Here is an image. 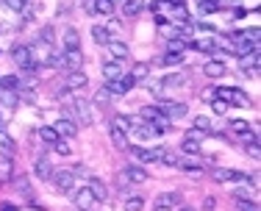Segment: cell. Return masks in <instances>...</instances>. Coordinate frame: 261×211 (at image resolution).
<instances>
[{
    "mask_svg": "<svg viewBox=\"0 0 261 211\" xmlns=\"http://www.w3.org/2000/svg\"><path fill=\"white\" fill-rule=\"evenodd\" d=\"M50 147H53L56 153H59V156H70V153H72V147L67 145L64 139H59V142H56V145H50Z\"/></svg>",
    "mask_w": 261,
    "mask_h": 211,
    "instance_id": "obj_41",
    "label": "cell"
},
{
    "mask_svg": "<svg viewBox=\"0 0 261 211\" xmlns=\"http://www.w3.org/2000/svg\"><path fill=\"white\" fill-rule=\"evenodd\" d=\"M39 139H42V142H47V145H56V142H59L61 136H59V131H56L53 125H42V128H39Z\"/></svg>",
    "mask_w": 261,
    "mask_h": 211,
    "instance_id": "obj_30",
    "label": "cell"
},
{
    "mask_svg": "<svg viewBox=\"0 0 261 211\" xmlns=\"http://www.w3.org/2000/svg\"><path fill=\"white\" fill-rule=\"evenodd\" d=\"M228 106H253V103H250V97H247L242 89H233L231 86V89H228Z\"/></svg>",
    "mask_w": 261,
    "mask_h": 211,
    "instance_id": "obj_27",
    "label": "cell"
},
{
    "mask_svg": "<svg viewBox=\"0 0 261 211\" xmlns=\"http://www.w3.org/2000/svg\"><path fill=\"white\" fill-rule=\"evenodd\" d=\"M50 181H53L59 195H70V192L75 189V172L72 170H53Z\"/></svg>",
    "mask_w": 261,
    "mask_h": 211,
    "instance_id": "obj_2",
    "label": "cell"
},
{
    "mask_svg": "<svg viewBox=\"0 0 261 211\" xmlns=\"http://www.w3.org/2000/svg\"><path fill=\"white\" fill-rule=\"evenodd\" d=\"M122 3H125V0H111V6H114V9H117V6H122Z\"/></svg>",
    "mask_w": 261,
    "mask_h": 211,
    "instance_id": "obj_52",
    "label": "cell"
},
{
    "mask_svg": "<svg viewBox=\"0 0 261 211\" xmlns=\"http://www.w3.org/2000/svg\"><path fill=\"white\" fill-rule=\"evenodd\" d=\"M178 170H184V172H195V175H200V172H203V167L197 164V161H189V159H178Z\"/></svg>",
    "mask_w": 261,
    "mask_h": 211,
    "instance_id": "obj_32",
    "label": "cell"
},
{
    "mask_svg": "<svg viewBox=\"0 0 261 211\" xmlns=\"http://www.w3.org/2000/svg\"><path fill=\"white\" fill-rule=\"evenodd\" d=\"M197 134L195 128L192 131H186V136H184V145H181V150L184 153H192V156H200V142H197Z\"/></svg>",
    "mask_w": 261,
    "mask_h": 211,
    "instance_id": "obj_18",
    "label": "cell"
},
{
    "mask_svg": "<svg viewBox=\"0 0 261 211\" xmlns=\"http://www.w3.org/2000/svg\"><path fill=\"white\" fill-rule=\"evenodd\" d=\"M86 189L92 192V197H95V203H103L109 200V186H106L100 178H89V183H86Z\"/></svg>",
    "mask_w": 261,
    "mask_h": 211,
    "instance_id": "obj_15",
    "label": "cell"
},
{
    "mask_svg": "<svg viewBox=\"0 0 261 211\" xmlns=\"http://www.w3.org/2000/svg\"><path fill=\"white\" fill-rule=\"evenodd\" d=\"M189 47H192V50H200V53H208V56L220 53V45H217L214 39H192Z\"/></svg>",
    "mask_w": 261,
    "mask_h": 211,
    "instance_id": "obj_19",
    "label": "cell"
},
{
    "mask_svg": "<svg viewBox=\"0 0 261 211\" xmlns=\"http://www.w3.org/2000/svg\"><path fill=\"white\" fill-rule=\"evenodd\" d=\"M214 206H217V200H214V197H206V200H203V208H206V211H211Z\"/></svg>",
    "mask_w": 261,
    "mask_h": 211,
    "instance_id": "obj_49",
    "label": "cell"
},
{
    "mask_svg": "<svg viewBox=\"0 0 261 211\" xmlns=\"http://www.w3.org/2000/svg\"><path fill=\"white\" fill-rule=\"evenodd\" d=\"M203 72H206L208 78H222V75H225V64H222L220 59H211V61L203 64Z\"/></svg>",
    "mask_w": 261,
    "mask_h": 211,
    "instance_id": "obj_23",
    "label": "cell"
},
{
    "mask_svg": "<svg viewBox=\"0 0 261 211\" xmlns=\"http://www.w3.org/2000/svg\"><path fill=\"white\" fill-rule=\"evenodd\" d=\"M114 6H111V0H92V14H103V17H111L114 14Z\"/></svg>",
    "mask_w": 261,
    "mask_h": 211,
    "instance_id": "obj_28",
    "label": "cell"
},
{
    "mask_svg": "<svg viewBox=\"0 0 261 211\" xmlns=\"http://www.w3.org/2000/svg\"><path fill=\"white\" fill-rule=\"evenodd\" d=\"M184 50H189V42H184V39H167V53L184 56Z\"/></svg>",
    "mask_w": 261,
    "mask_h": 211,
    "instance_id": "obj_31",
    "label": "cell"
},
{
    "mask_svg": "<svg viewBox=\"0 0 261 211\" xmlns=\"http://www.w3.org/2000/svg\"><path fill=\"white\" fill-rule=\"evenodd\" d=\"M70 195H72V206L81 211H92V206H95V197H92V192L86 186H81L78 192H70Z\"/></svg>",
    "mask_w": 261,
    "mask_h": 211,
    "instance_id": "obj_9",
    "label": "cell"
},
{
    "mask_svg": "<svg viewBox=\"0 0 261 211\" xmlns=\"http://www.w3.org/2000/svg\"><path fill=\"white\" fill-rule=\"evenodd\" d=\"M178 206H184L181 192H161V195H156V200H153V211H172Z\"/></svg>",
    "mask_w": 261,
    "mask_h": 211,
    "instance_id": "obj_4",
    "label": "cell"
},
{
    "mask_svg": "<svg viewBox=\"0 0 261 211\" xmlns=\"http://www.w3.org/2000/svg\"><path fill=\"white\" fill-rule=\"evenodd\" d=\"M95 103L100 106V109H106V106L111 103V95H109V92H106V89H100V92H97V95H95Z\"/></svg>",
    "mask_w": 261,
    "mask_h": 211,
    "instance_id": "obj_42",
    "label": "cell"
},
{
    "mask_svg": "<svg viewBox=\"0 0 261 211\" xmlns=\"http://www.w3.org/2000/svg\"><path fill=\"white\" fill-rule=\"evenodd\" d=\"M211 103V109H214V114H225L228 111V103H222V100H208Z\"/></svg>",
    "mask_w": 261,
    "mask_h": 211,
    "instance_id": "obj_45",
    "label": "cell"
},
{
    "mask_svg": "<svg viewBox=\"0 0 261 211\" xmlns=\"http://www.w3.org/2000/svg\"><path fill=\"white\" fill-rule=\"evenodd\" d=\"M239 136V142H245V145H258V134L256 131H245V134H236Z\"/></svg>",
    "mask_w": 261,
    "mask_h": 211,
    "instance_id": "obj_40",
    "label": "cell"
},
{
    "mask_svg": "<svg viewBox=\"0 0 261 211\" xmlns=\"http://www.w3.org/2000/svg\"><path fill=\"white\" fill-rule=\"evenodd\" d=\"M161 161H164L167 167H178V156H175V153H170V150H167L164 156H161Z\"/></svg>",
    "mask_w": 261,
    "mask_h": 211,
    "instance_id": "obj_46",
    "label": "cell"
},
{
    "mask_svg": "<svg viewBox=\"0 0 261 211\" xmlns=\"http://www.w3.org/2000/svg\"><path fill=\"white\" fill-rule=\"evenodd\" d=\"M184 61V56H178V53H164L161 56V64L164 67H175V64H181Z\"/></svg>",
    "mask_w": 261,
    "mask_h": 211,
    "instance_id": "obj_37",
    "label": "cell"
},
{
    "mask_svg": "<svg viewBox=\"0 0 261 211\" xmlns=\"http://www.w3.org/2000/svg\"><path fill=\"white\" fill-rule=\"evenodd\" d=\"M134 86L136 84H134V78H130V75H120V78H114V81H106L103 89L109 92V95H128Z\"/></svg>",
    "mask_w": 261,
    "mask_h": 211,
    "instance_id": "obj_5",
    "label": "cell"
},
{
    "mask_svg": "<svg viewBox=\"0 0 261 211\" xmlns=\"http://www.w3.org/2000/svg\"><path fill=\"white\" fill-rule=\"evenodd\" d=\"M172 211H192V206H178V208H172Z\"/></svg>",
    "mask_w": 261,
    "mask_h": 211,
    "instance_id": "obj_51",
    "label": "cell"
},
{
    "mask_svg": "<svg viewBox=\"0 0 261 211\" xmlns=\"http://www.w3.org/2000/svg\"><path fill=\"white\" fill-rule=\"evenodd\" d=\"M106 50H109V56H111L114 61H125L128 56H130L128 45H125V42H120V39H109V45H106Z\"/></svg>",
    "mask_w": 261,
    "mask_h": 211,
    "instance_id": "obj_13",
    "label": "cell"
},
{
    "mask_svg": "<svg viewBox=\"0 0 261 211\" xmlns=\"http://www.w3.org/2000/svg\"><path fill=\"white\" fill-rule=\"evenodd\" d=\"M34 175L39 178V181H50V175H53V164H50V159H47V156L34 159Z\"/></svg>",
    "mask_w": 261,
    "mask_h": 211,
    "instance_id": "obj_12",
    "label": "cell"
},
{
    "mask_svg": "<svg viewBox=\"0 0 261 211\" xmlns=\"http://www.w3.org/2000/svg\"><path fill=\"white\" fill-rule=\"evenodd\" d=\"M159 109H161V114H164L167 120H181V117H186L189 106L178 103V100H159Z\"/></svg>",
    "mask_w": 261,
    "mask_h": 211,
    "instance_id": "obj_6",
    "label": "cell"
},
{
    "mask_svg": "<svg viewBox=\"0 0 261 211\" xmlns=\"http://www.w3.org/2000/svg\"><path fill=\"white\" fill-rule=\"evenodd\" d=\"M136 117H139L142 122H153V125H159L161 120H167V117L161 114V109H159V106H142V109H139V114H136Z\"/></svg>",
    "mask_w": 261,
    "mask_h": 211,
    "instance_id": "obj_14",
    "label": "cell"
},
{
    "mask_svg": "<svg viewBox=\"0 0 261 211\" xmlns=\"http://www.w3.org/2000/svg\"><path fill=\"white\" fill-rule=\"evenodd\" d=\"M0 211H20V208L11 206V203H3V206H0Z\"/></svg>",
    "mask_w": 261,
    "mask_h": 211,
    "instance_id": "obj_50",
    "label": "cell"
},
{
    "mask_svg": "<svg viewBox=\"0 0 261 211\" xmlns=\"http://www.w3.org/2000/svg\"><path fill=\"white\" fill-rule=\"evenodd\" d=\"M245 150H247V156H250V159H261V147L258 145H245Z\"/></svg>",
    "mask_w": 261,
    "mask_h": 211,
    "instance_id": "obj_47",
    "label": "cell"
},
{
    "mask_svg": "<svg viewBox=\"0 0 261 211\" xmlns=\"http://www.w3.org/2000/svg\"><path fill=\"white\" fill-rule=\"evenodd\" d=\"M128 75L134 78V84H139V81H147V78H150V64H147V61H136V64L130 67Z\"/></svg>",
    "mask_w": 261,
    "mask_h": 211,
    "instance_id": "obj_20",
    "label": "cell"
},
{
    "mask_svg": "<svg viewBox=\"0 0 261 211\" xmlns=\"http://www.w3.org/2000/svg\"><path fill=\"white\" fill-rule=\"evenodd\" d=\"M53 128L59 131V136H61V139H72V136L78 134V125H75L72 120H67V117H59Z\"/></svg>",
    "mask_w": 261,
    "mask_h": 211,
    "instance_id": "obj_17",
    "label": "cell"
},
{
    "mask_svg": "<svg viewBox=\"0 0 261 211\" xmlns=\"http://www.w3.org/2000/svg\"><path fill=\"white\" fill-rule=\"evenodd\" d=\"M109 136H111V142H114V147H120V150H128V134L120 131L114 122L109 125Z\"/></svg>",
    "mask_w": 261,
    "mask_h": 211,
    "instance_id": "obj_22",
    "label": "cell"
},
{
    "mask_svg": "<svg viewBox=\"0 0 261 211\" xmlns=\"http://www.w3.org/2000/svg\"><path fill=\"white\" fill-rule=\"evenodd\" d=\"M245 14H250V11H247V9H242V6H236V9H233V17H236V20H242Z\"/></svg>",
    "mask_w": 261,
    "mask_h": 211,
    "instance_id": "obj_48",
    "label": "cell"
},
{
    "mask_svg": "<svg viewBox=\"0 0 261 211\" xmlns=\"http://www.w3.org/2000/svg\"><path fill=\"white\" fill-rule=\"evenodd\" d=\"M100 72H103L106 81H114V78L125 75V64H122V61L109 59V61H103V64H100Z\"/></svg>",
    "mask_w": 261,
    "mask_h": 211,
    "instance_id": "obj_11",
    "label": "cell"
},
{
    "mask_svg": "<svg viewBox=\"0 0 261 211\" xmlns=\"http://www.w3.org/2000/svg\"><path fill=\"white\" fill-rule=\"evenodd\" d=\"M192 128H195V131L200 134V136H211V134H214V122H211L208 117H195Z\"/></svg>",
    "mask_w": 261,
    "mask_h": 211,
    "instance_id": "obj_24",
    "label": "cell"
},
{
    "mask_svg": "<svg viewBox=\"0 0 261 211\" xmlns=\"http://www.w3.org/2000/svg\"><path fill=\"white\" fill-rule=\"evenodd\" d=\"M3 6H6L9 11H14V14H17V11H22V9L28 6V0H3Z\"/></svg>",
    "mask_w": 261,
    "mask_h": 211,
    "instance_id": "obj_38",
    "label": "cell"
},
{
    "mask_svg": "<svg viewBox=\"0 0 261 211\" xmlns=\"http://www.w3.org/2000/svg\"><path fill=\"white\" fill-rule=\"evenodd\" d=\"M161 84H164V89H181V86H186V75H181V72H170V75L161 78Z\"/></svg>",
    "mask_w": 261,
    "mask_h": 211,
    "instance_id": "obj_25",
    "label": "cell"
},
{
    "mask_svg": "<svg viewBox=\"0 0 261 211\" xmlns=\"http://www.w3.org/2000/svg\"><path fill=\"white\" fill-rule=\"evenodd\" d=\"M0 125H3V122H0Z\"/></svg>",
    "mask_w": 261,
    "mask_h": 211,
    "instance_id": "obj_53",
    "label": "cell"
},
{
    "mask_svg": "<svg viewBox=\"0 0 261 211\" xmlns=\"http://www.w3.org/2000/svg\"><path fill=\"white\" fill-rule=\"evenodd\" d=\"M142 9H145V0H125V3H122V9H120V14L122 17H136Z\"/></svg>",
    "mask_w": 261,
    "mask_h": 211,
    "instance_id": "obj_26",
    "label": "cell"
},
{
    "mask_svg": "<svg viewBox=\"0 0 261 211\" xmlns=\"http://www.w3.org/2000/svg\"><path fill=\"white\" fill-rule=\"evenodd\" d=\"M17 86H20V81L14 75H3L0 78V89H9V92H17Z\"/></svg>",
    "mask_w": 261,
    "mask_h": 211,
    "instance_id": "obj_36",
    "label": "cell"
},
{
    "mask_svg": "<svg viewBox=\"0 0 261 211\" xmlns=\"http://www.w3.org/2000/svg\"><path fill=\"white\" fill-rule=\"evenodd\" d=\"M122 208H125V211H142V208H145V200H142L139 195H134V197H125V203H122Z\"/></svg>",
    "mask_w": 261,
    "mask_h": 211,
    "instance_id": "obj_34",
    "label": "cell"
},
{
    "mask_svg": "<svg viewBox=\"0 0 261 211\" xmlns=\"http://www.w3.org/2000/svg\"><path fill=\"white\" fill-rule=\"evenodd\" d=\"M111 31L109 28H106V25H95V28H92V39H95V45H109V39H111Z\"/></svg>",
    "mask_w": 261,
    "mask_h": 211,
    "instance_id": "obj_29",
    "label": "cell"
},
{
    "mask_svg": "<svg viewBox=\"0 0 261 211\" xmlns=\"http://www.w3.org/2000/svg\"><path fill=\"white\" fill-rule=\"evenodd\" d=\"M134 131H136V136H139L142 142H147V139H156V136H161V134H159V128L153 125V122H139V125H136Z\"/></svg>",
    "mask_w": 261,
    "mask_h": 211,
    "instance_id": "obj_21",
    "label": "cell"
},
{
    "mask_svg": "<svg viewBox=\"0 0 261 211\" xmlns=\"http://www.w3.org/2000/svg\"><path fill=\"white\" fill-rule=\"evenodd\" d=\"M61 45H64V50H81V34L75 28H64L61 31Z\"/></svg>",
    "mask_w": 261,
    "mask_h": 211,
    "instance_id": "obj_16",
    "label": "cell"
},
{
    "mask_svg": "<svg viewBox=\"0 0 261 211\" xmlns=\"http://www.w3.org/2000/svg\"><path fill=\"white\" fill-rule=\"evenodd\" d=\"M14 186H17V192H20L22 197H31V181L25 175H14Z\"/></svg>",
    "mask_w": 261,
    "mask_h": 211,
    "instance_id": "obj_33",
    "label": "cell"
},
{
    "mask_svg": "<svg viewBox=\"0 0 261 211\" xmlns=\"http://www.w3.org/2000/svg\"><path fill=\"white\" fill-rule=\"evenodd\" d=\"M86 84H89V78L84 75V70H72L70 75L64 78V89L70 92V95H75V92H81Z\"/></svg>",
    "mask_w": 261,
    "mask_h": 211,
    "instance_id": "obj_8",
    "label": "cell"
},
{
    "mask_svg": "<svg viewBox=\"0 0 261 211\" xmlns=\"http://www.w3.org/2000/svg\"><path fill=\"white\" fill-rule=\"evenodd\" d=\"M120 175H122V181H125V183H134V186L147 181V170H145L142 164H128L125 170L120 172Z\"/></svg>",
    "mask_w": 261,
    "mask_h": 211,
    "instance_id": "obj_7",
    "label": "cell"
},
{
    "mask_svg": "<svg viewBox=\"0 0 261 211\" xmlns=\"http://www.w3.org/2000/svg\"><path fill=\"white\" fill-rule=\"evenodd\" d=\"M11 59H14V64L20 67V70H25V72L36 70L34 56H31V45H14V47H11Z\"/></svg>",
    "mask_w": 261,
    "mask_h": 211,
    "instance_id": "obj_3",
    "label": "cell"
},
{
    "mask_svg": "<svg viewBox=\"0 0 261 211\" xmlns=\"http://www.w3.org/2000/svg\"><path fill=\"white\" fill-rule=\"evenodd\" d=\"M128 150L136 156V161H139L142 167L153 164V161H161V156L167 153L164 145H153V147H142V145H128Z\"/></svg>",
    "mask_w": 261,
    "mask_h": 211,
    "instance_id": "obj_1",
    "label": "cell"
},
{
    "mask_svg": "<svg viewBox=\"0 0 261 211\" xmlns=\"http://www.w3.org/2000/svg\"><path fill=\"white\" fill-rule=\"evenodd\" d=\"M0 97H3V103L9 106V109H17V103H20L17 92H9V89H3V92H0Z\"/></svg>",
    "mask_w": 261,
    "mask_h": 211,
    "instance_id": "obj_35",
    "label": "cell"
},
{
    "mask_svg": "<svg viewBox=\"0 0 261 211\" xmlns=\"http://www.w3.org/2000/svg\"><path fill=\"white\" fill-rule=\"evenodd\" d=\"M84 67V50H64L61 53V70H81Z\"/></svg>",
    "mask_w": 261,
    "mask_h": 211,
    "instance_id": "obj_10",
    "label": "cell"
},
{
    "mask_svg": "<svg viewBox=\"0 0 261 211\" xmlns=\"http://www.w3.org/2000/svg\"><path fill=\"white\" fill-rule=\"evenodd\" d=\"M236 211H258V206L253 200H236Z\"/></svg>",
    "mask_w": 261,
    "mask_h": 211,
    "instance_id": "obj_43",
    "label": "cell"
},
{
    "mask_svg": "<svg viewBox=\"0 0 261 211\" xmlns=\"http://www.w3.org/2000/svg\"><path fill=\"white\" fill-rule=\"evenodd\" d=\"M231 131L233 134H245V131H250V122L247 120H231Z\"/></svg>",
    "mask_w": 261,
    "mask_h": 211,
    "instance_id": "obj_39",
    "label": "cell"
},
{
    "mask_svg": "<svg viewBox=\"0 0 261 211\" xmlns=\"http://www.w3.org/2000/svg\"><path fill=\"white\" fill-rule=\"evenodd\" d=\"M147 86H150V92H153L156 97L164 95V84H161V81H150V78H147Z\"/></svg>",
    "mask_w": 261,
    "mask_h": 211,
    "instance_id": "obj_44",
    "label": "cell"
}]
</instances>
